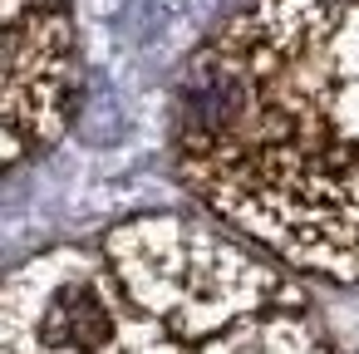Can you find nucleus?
<instances>
[{
	"label": "nucleus",
	"mask_w": 359,
	"mask_h": 354,
	"mask_svg": "<svg viewBox=\"0 0 359 354\" xmlns=\"http://www.w3.org/2000/svg\"><path fill=\"white\" fill-rule=\"evenodd\" d=\"M172 163L276 266L359 285V0H241L177 74Z\"/></svg>",
	"instance_id": "nucleus-1"
},
{
	"label": "nucleus",
	"mask_w": 359,
	"mask_h": 354,
	"mask_svg": "<svg viewBox=\"0 0 359 354\" xmlns=\"http://www.w3.org/2000/svg\"><path fill=\"white\" fill-rule=\"evenodd\" d=\"M6 354H202L207 339L138 300L104 246H55L6 280ZM217 339V334H212Z\"/></svg>",
	"instance_id": "nucleus-2"
},
{
	"label": "nucleus",
	"mask_w": 359,
	"mask_h": 354,
	"mask_svg": "<svg viewBox=\"0 0 359 354\" xmlns=\"http://www.w3.org/2000/svg\"><path fill=\"white\" fill-rule=\"evenodd\" d=\"M84 89V50L69 0H6V89L0 138L6 168L45 153L74 118Z\"/></svg>",
	"instance_id": "nucleus-3"
}]
</instances>
